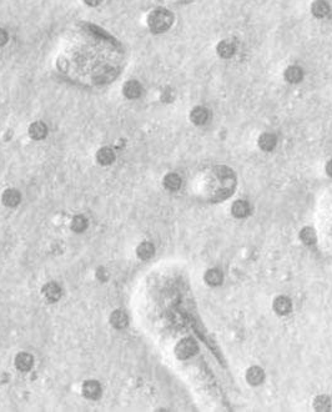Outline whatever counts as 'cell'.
I'll use <instances>...</instances> for the list:
<instances>
[{
  "instance_id": "obj_1",
  "label": "cell",
  "mask_w": 332,
  "mask_h": 412,
  "mask_svg": "<svg viewBox=\"0 0 332 412\" xmlns=\"http://www.w3.org/2000/svg\"><path fill=\"white\" fill-rule=\"evenodd\" d=\"M174 23V15L165 8H157L151 11L148 17L149 29L154 34H162L168 31Z\"/></svg>"
},
{
  "instance_id": "obj_2",
  "label": "cell",
  "mask_w": 332,
  "mask_h": 412,
  "mask_svg": "<svg viewBox=\"0 0 332 412\" xmlns=\"http://www.w3.org/2000/svg\"><path fill=\"white\" fill-rule=\"evenodd\" d=\"M198 352V343L192 338H182L175 346V355L179 360H187Z\"/></svg>"
},
{
  "instance_id": "obj_3",
  "label": "cell",
  "mask_w": 332,
  "mask_h": 412,
  "mask_svg": "<svg viewBox=\"0 0 332 412\" xmlns=\"http://www.w3.org/2000/svg\"><path fill=\"white\" fill-rule=\"evenodd\" d=\"M82 395L89 400H98L102 395V386L98 381L88 380L82 384Z\"/></svg>"
},
{
  "instance_id": "obj_4",
  "label": "cell",
  "mask_w": 332,
  "mask_h": 412,
  "mask_svg": "<svg viewBox=\"0 0 332 412\" xmlns=\"http://www.w3.org/2000/svg\"><path fill=\"white\" fill-rule=\"evenodd\" d=\"M143 93V86L136 80H129L124 84L123 94L127 99H137Z\"/></svg>"
},
{
  "instance_id": "obj_5",
  "label": "cell",
  "mask_w": 332,
  "mask_h": 412,
  "mask_svg": "<svg viewBox=\"0 0 332 412\" xmlns=\"http://www.w3.org/2000/svg\"><path fill=\"white\" fill-rule=\"evenodd\" d=\"M272 308H274V311L278 315L285 316L291 312L292 302L287 296H278L274 300Z\"/></svg>"
},
{
  "instance_id": "obj_6",
  "label": "cell",
  "mask_w": 332,
  "mask_h": 412,
  "mask_svg": "<svg viewBox=\"0 0 332 412\" xmlns=\"http://www.w3.org/2000/svg\"><path fill=\"white\" fill-rule=\"evenodd\" d=\"M216 52L220 58L230 59L231 56H233L235 52H236V44H235L232 40L225 39V40H221L219 44H217Z\"/></svg>"
},
{
  "instance_id": "obj_7",
  "label": "cell",
  "mask_w": 332,
  "mask_h": 412,
  "mask_svg": "<svg viewBox=\"0 0 332 412\" xmlns=\"http://www.w3.org/2000/svg\"><path fill=\"white\" fill-rule=\"evenodd\" d=\"M265 379L264 370L258 366H253L246 371V381L251 385V386H258L262 384Z\"/></svg>"
},
{
  "instance_id": "obj_8",
  "label": "cell",
  "mask_w": 332,
  "mask_h": 412,
  "mask_svg": "<svg viewBox=\"0 0 332 412\" xmlns=\"http://www.w3.org/2000/svg\"><path fill=\"white\" fill-rule=\"evenodd\" d=\"M48 135V128L43 121H35L29 127V136L33 140H43Z\"/></svg>"
},
{
  "instance_id": "obj_9",
  "label": "cell",
  "mask_w": 332,
  "mask_h": 412,
  "mask_svg": "<svg viewBox=\"0 0 332 412\" xmlns=\"http://www.w3.org/2000/svg\"><path fill=\"white\" fill-rule=\"evenodd\" d=\"M22 195L17 189H6L1 195V203L6 206V207H15L19 205Z\"/></svg>"
},
{
  "instance_id": "obj_10",
  "label": "cell",
  "mask_w": 332,
  "mask_h": 412,
  "mask_svg": "<svg viewBox=\"0 0 332 412\" xmlns=\"http://www.w3.org/2000/svg\"><path fill=\"white\" fill-rule=\"evenodd\" d=\"M34 365V359L30 354L26 352H22V354L17 355L15 357V367L22 372H27L30 371Z\"/></svg>"
},
{
  "instance_id": "obj_11",
  "label": "cell",
  "mask_w": 332,
  "mask_h": 412,
  "mask_svg": "<svg viewBox=\"0 0 332 412\" xmlns=\"http://www.w3.org/2000/svg\"><path fill=\"white\" fill-rule=\"evenodd\" d=\"M110 324L115 329L121 330L129 325V317L123 310H115L111 315H110Z\"/></svg>"
},
{
  "instance_id": "obj_12",
  "label": "cell",
  "mask_w": 332,
  "mask_h": 412,
  "mask_svg": "<svg viewBox=\"0 0 332 412\" xmlns=\"http://www.w3.org/2000/svg\"><path fill=\"white\" fill-rule=\"evenodd\" d=\"M43 295H44L48 301L56 302L61 297V288L55 283H48L43 287Z\"/></svg>"
},
{
  "instance_id": "obj_13",
  "label": "cell",
  "mask_w": 332,
  "mask_h": 412,
  "mask_svg": "<svg viewBox=\"0 0 332 412\" xmlns=\"http://www.w3.org/2000/svg\"><path fill=\"white\" fill-rule=\"evenodd\" d=\"M283 77L290 84H299L302 79H304V72L300 66L291 65L286 68L285 73H283Z\"/></svg>"
},
{
  "instance_id": "obj_14",
  "label": "cell",
  "mask_w": 332,
  "mask_h": 412,
  "mask_svg": "<svg viewBox=\"0 0 332 412\" xmlns=\"http://www.w3.org/2000/svg\"><path fill=\"white\" fill-rule=\"evenodd\" d=\"M250 205L245 200H236L231 206V212L237 219H244L250 214Z\"/></svg>"
},
{
  "instance_id": "obj_15",
  "label": "cell",
  "mask_w": 332,
  "mask_h": 412,
  "mask_svg": "<svg viewBox=\"0 0 332 412\" xmlns=\"http://www.w3.org/2000/svg\"><path fill=\"white\" fill-rule=\"evenodd\" d=\"M209 119V110L204 106H195L190 114V120L195 125H204Z\"/></svg>"
},
{
  "instance_id": "obj_16",
  "label": "cell",
  "mask_w": 332,
  "mask_h": 412,
  "mask_svg": "<svg viewBox=\"0 0 332 412\" xmlns=\"http://www.w3.org/2000/svg\"><path fill=\"white\" fill-rule=\"evenodd\" d=\"M276 144H278V137L270 132H265L258 137V148L261 150L272 151L276 148Z\"/></svg>"
},
{
  "instance_id": "obj_17",
  "label": "cell",
  "mask_w": 332,
  "mask_h": 412,
  "mask_svg": "<svg viewBox=\"0 0 332 412\" xmlns=\"http://www.w3.org/2000/svg\"><path fill=\"white\" fill-rule=\"evenodd\" d=\"M96 160L102 166H107V165L113 164L114 160H115V154H114V150L111 148H107V146H104V148L100 149L98 153H96Z\"/></svg>"
},
{
  "instance_id": "obj_18",
  "label": "cell",
  "mask_w": 332,
  "mask_h": 412,
  "mask_svg": "<svg viewBox=\"0 0 332 412\" xmlns=\"http://www.w3.org/2000/svg\"><path fill=\"white\" fill-rule=\"evenodd\" d=\"M311 13L315 18H322L327 17L330 13V5L327 4L326 0H315L311 5Z\"/></svg>"
},
{
  "instance_id": "obj_19",
  "label": "cell",
  "mask_w": 332,
  "mask_h": 412,
  "mask_svg": "<svg viewBox=\"0 0 332 412\" xmlns=\"http://www.w3.org/2000/svg\"><path fill=\"white\" fill-rule=\"evenodd\" d=\"M116 77V70L114 68H110V66H106V68L99 69L96 70L95 75H94V80L96 82H107L111 81L113 79H115Z\"/></svg>"
},
{
  "instance_id": "obj_20",
  "label": "cell",
  "mask_w": 332,
  "mask_h": 412,
  "mask_svg": "<svg viewBox=\"0 0 332 412\" xmlns=\"http://www.w3.org/2000/svg\"><path fill=\"white\" fill-rule=\"evenodd\" d=\"M204 280L209 286H219L223 283L224 275L217 269H210L204 275Z\"/></svg>"
},
{
  "instance_id": "obj_21",
  "label": "cell",
  "mask_w": 332,
  "mask_h": 412,
  "mask_svg": "<svg viewBox=\"0 0 332 412\" xmlns=\"http://www.w3.org/2000/svg\"><path fill=\"white\" fill-rule=\"evenodd\" d=\"M164 187L169 191H176L181 186V178L175 173H170L168 175H165L164 180H162Z\"/></svg>"
},
{
  "instance_id": "obj_22",
  "label": "cell",
  "mask_w": 332,
  "mask_h": 412,
  "mask_svg": "<svg viewBox=\"0 0 332 412\" xmlns=\"http://www.w3.org/2000/svg\"><path fill=\"white\" fill-rule=\"evenodd\" d=\"M136 254H137V256L141 258V260H149V258H153V256H154V254H155L154 245L151 244V242H149V241L141 242V244L137 246Z\"/></svg>"
},
{
  "instance_id": "obj_23",
  "label": "cell",
  "mask_w": 332,
  "mask_h": 412,
  "mask_svg": "<svg viewBox=\"0 0 332 412\" xmlns=\"http://www.w3.org/2000/svg\"><path fill=\"white\" fill-rule=\"evenodd\" d=\"M300 239L305 245L311 246V245H315L317 241V235H316V231L312 228L306 226L300 231Z\"/></svg>"
},
{
  "instance_id": "obj_24",
  "label": "cell",
  "mask_w": 332,
  "mask_h": 412,
  "mask_svg": "<svg viewBox=\"0 0 332 412\" xmlns=\"http://www.w3.org/2000/svg\"><path fill=\"white\" fill-rule=\"evenodd\" d=\"M332 407V402L330 400L329 396L326 395H320L315 398L313 401V409L319 412H327L330 411Z\"/></svg>"
},
{
  "instance_id": "obj_25",
  "label": "cell",
  "mask_w": 332,
  "mask_h": 412,
  "mask_svg": "<svg viewBox=\"0 0 332 412\" xmlns=\"http://www.w3.org/2000/svg\"><path fill=\"white\" fill-rule=\"evenodd\" d=\"M70 228L74 232H84L88 228V220H86L85 216L82 215H75L72 220V224H70Z\"/></svg>"
},
{
  "instance_id": "obj_26",
  "label": "cell",
  "mask_w": 332,
  "mask_h": 412,
  "mask_svg": "<svg viewBox=\"0 0 332 412\" xmlns=\"http://www.w3.org/2000/svg\"><path fill=\"white\" fill-rule=\"evenodd\" d=\"M9 35L6 33V30H4L3 27H0V47H4V45L8 43Z\"/></svg>"
},
{
  "instance_id": "obj_27",
  "label": "cell",
  "mask_w": 332,
  "mask_h": 412,
  "mask_svg": "<svg viewBox=\"0 0 332 412\" xmlns=\"http://www.w3.org/2000/svg\"><path fill=\"white\" fill-rule=\"evenodd\" d=\"M58 68L60 69L61 72H66V69H68V61L64 58L58 59Z\"/></svg>"
},
{
  "instance_id": "obj_28",
  "label": "cell",
  "mask_w": 332,
  "mask_h": 412,
  "mask_svg": "<svg viewBox=\"0 0 332 412\" xmlns=\"http://www.w3.org/2000/svg\"><path fill=\"white\" fill-rule=\"evenodd\" d=\"M84 3L88 6H91V8H95V6L100 5L102 3V0H84Z\"/></svg>"
},
{
  "instance_id": "obj_29",
  "label": "cell",
  "mask_w": 332,
  "mask_h": 412,
  "mask_svg": "<svg viewBox=\"0 0 332 412\" xmlns=\"http://www.w3.org/2000/svg\"><path fill=\"white\" fill-rule=\"evenodd\" d=\"M326 173L330 178H332V160H330L326 164Z\"/></svg>"
},
{
  "instance_id": "obj_30",
  "label": "cell",
  "mask_w": 332,
  "mask_h": 412,
  "mask_svg": "<svg viewBox=\"0 0 332 412\" xmlns=\"http://www.w3.org/2000/svg\"><path fill=\"white\" fill-rule=\"evenodd\" d=\"M181 1H185V3H189V1H191V0H181Z\"/></svg>"
}]
</instances>
